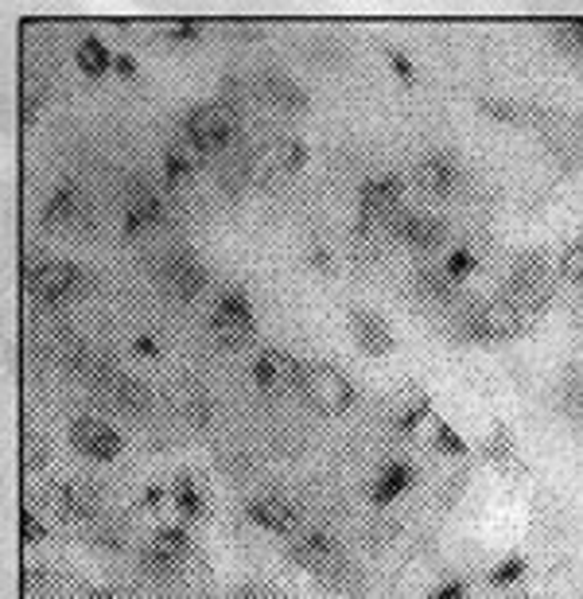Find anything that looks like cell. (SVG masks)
<instances>
[{"mask_svg":"<svg viewBox=\"0 0 583 599\" xmlns=\"http://www.w3.org/2000/svg\"><path fill=\"white\" fill-rule=\"evenodd\" d=\"M71 447L90 464H113L125 452V436L102 416H74L71 421Z\"/></svg>","mask_w":583,"mask_h":599,"instance_id":"obj_7","label":"cell"},{"mask_svg":"<svg viewBox=\"0 0 583 599\" xmlns=\"http://www.w3.org/2000/svg\"><path fill=\"white\" fill-rule=\"evenodd\" d=\"M160 223H164V199L152 187H136L125 203V215H121V234L125 238H144Z\"/></svg>","mask_w":583,"mask_h":599,"instance_id":"obj_16","label":"cell"},{"mask_svg":"<svg viewBox=\"0 0 583 599\" xmlns=\"http://www.w3.org/2000/svg\"><path fill=\"white\" fill-rule=\"evenodd\" d=\"M300 397L316 409L319 416H342L355 409L358 390L339 366H327V362H308L304 366Z\"/></svg>","mask_w":583,"mask_h":599,"instance_id":"obj_5","label":"cell"},{"mask_svg":"<svg viewBox=\"0 0 583 599\" xmlns=\"http://www.w3.org/2000/svg\"><path fill=\"white\" fill-rule=\"evenodd\" d=\"M191 172H195L191 156L183 153V148H167V156H164V187L167 192H175L183 179H191Z\"/></svg>","mask_w":583,"mask_h":599,"instance_id":"obj_32","label":"cell"},{"mask_svg":"<svg viewBox=\"0 0 583 599\" xmlns=\"http://www.w3.org/2000/svg\"><path fill=\"white\" fill-rule=\"evenodd\" d=\"M156 272H160V285H164L175 300H198L203 288L211 285V269H206L195 249H172V254H164Z\"/></svg>","mask_w":583,"mask_h":599,"instance_id":"obj_8","label":"cell"},{"mask_svg":"<svg viewBox=\"0 0 583 599\" xmlns=\"http://www.w3.org/2000/svg\"><path fill=\"white\" fill-rule=\"evenodd\" d=\"M560 277L567 280V285H575L583 292V238L572 241V246L560 254Z\"/></svg>","mask_w":583,"mask_h":599,"instance_id":"obj_33","label":"cell"},{"mask_svg":"<svg viewBox=\"0 0 583 599\" xmlns=\"http://www.w3.org/2000/svg\"><path fill=\"white\" fill-rule=\"evenodd\" d=\"M304 261H308L311 269H319V272H331V269H335V254H331L327 246H311Z\"/></svg>","mask_w":583,"mask_h":599,"instance_id":"obj_43","label":"cell"},{"mask_svg":"<svg viewBox=\"0 0 583 599\" xmlns=\"http://www.w3.org/2000/svg\"><path fill=\"white\" fill-rule=\"evenodd\" d=\"M428 428H432V447L440 452V456H467V440L459 436V432L451 428V424L443 421L440 413H432Z\"/></svg>","mask_w":583,"mask_h":599,"instance_id":"obj_27","label":"cell"},{"mask_svg":"<svg viewBox=\"0 0 583 599\" xmlns=\"http://www.w3.org/2000/svg\"><path fill=\"white\" fill-rule=\"evenodd\" d=\"M51 506H55L59 518L67 521H94L102 514V490L94 483H82V479H67V483H55L48 490Z\"/></svg>","mask_w":583,"mask_h":599,"instance_id":"obj_12","label":"cell"},{"mask_svg":"<svg viewBox=\"0 0 583 599\" xmlns=\"http://www.w3.org/2000/svg\"><path fill=\"white\" fill-rule=\"evenodd\" d=\"M257 90H260V97H265L268 105H276V110H284V113H308V105H311L308 90H304L300 82L292 79V74H284V71L260 74Z\"/></svg>","mask_w":583,"mask_h":599,"instance_id":"obj_17","label":"cell"},{"mask_svg":"<svg viewBox=\"0 0 583 599\" xmlns=\"http://www.w3.org/2000/svg\"><path fill=\"white\" fill-rule=\"evenodd\" d=\"M288 557H292V565H300L319 576L327 565H335V560L342 557V549L327 529H300V534L288 537Z\"/></svg>","mask_w":583,"mask_h":599,"instance_id":"obj_13","label":"cell"},{"mask_svg":"<svg viewBox=\"0 0 583 599\" xmlns=\"http://www.w3.org/2000/svg\"><path fill=\"white\" fill-rule=\"evenodd\" d=\"M198 32H203V24H195V20H180V24L167 28V35H172V43H195Z\"/></svg>","mask_w":583,"mask_h":599,"instance_id":"obj_42","label":"cell"},{"mask_svg":"<svg viewBox=\"0 0 583 599\" xmlns=\"http://www.w3.org/2000/svg\"><path fill=\"white\" fill-rule=\"evenodd\" d=\"M428 599H467V580H448L443 588H436Z\"/></svg>","mask_w":583,"mask_h":599,"instance_id":"obj_45","label":"cell"},{"mask_svg":"<svg viewBox=\"0 0 583 599\" xmlns=\"http://www.w3.org/2000/svg\"><path fill=\"white\" fill-rule=\"evenodd\" d=\"M183 416H187L195 428H206V424L214 421V401L206 397V393H187V401H183Z\"/></svg>","mask_w":583,"mask_h":599,"instance_id":"obj_35","label":"cell"},{"mask_svg":"<svg viewBox=\"0 0 583 599\" xmlns=\"http://www.w3.org/2000/svg\"><path fill=\"white\" fill-rule=\"evenodd\" d=\"M386 59H389V66H393V79L397 82H405V86H417V66H412V59L405 55V51L389 48Z\"/></svg>","mask_w":583,"mask_h":599,"instance_id":"obj_36","label":"cell"},{"mask_svg":"<svg viewBox=\"0 0 583 599\" xmlns=\"http://www.w3.org/2000/svg\"><path fill=\"white\" fill-rule=\"evenodd\" d=\"M79 215H82V195H79V187L74 184H59L55 192L48 195V203H43V226L48 230H63V226H71V223H79Z\"/></svg>","mask_w":583,"mask_h":599,"instance_id":"obj_19","label":"cell"},{"mask_svg":"<svg viewBox=\"0 0 583 599\" xmlns=\"http://www.w3.org/2000/svg\"><path fill=\"white\" fill-rule=\"evenodd\" d=\"M191 534L187 526H160L141 549V568L149 576H175L191 557Z\"/></svg>","mask_w":583,"mask_h":599,"instance_id":"obj_9","label":"cell"},{"mask_svg":"<svg viewBox=\"0 0 583 599\" xmlns=\"http://www.w3.org/2000/svg\"><path fill=\"white\" fill-rule=\"evenodd\" d=\"M440 269H443V277H448L451 285H463V280L479 269V254H474L471 246H459V249H451V254L443 257Z\"/></svg>","mask_w":583,"mask_h":599,"instance_id":"obj_28","label":"cell"},{"mask_svg":"<svg viewBox=\"0 0 583 599\" xmlns=\"http://www.w3.org/2000/svg\"><path fill=\"white\" fill-rule=\"evenodd\" d=\"M487 459H490V464H498V467H510L513 459H518V452H513V436H510V428H505V424H494V432H490Z\"/></svg>","mask_w":583,"mask_h":599,"instance_id":"obj_31","label":"cell"},{"mask_svg":"<svg viewBox=\"0 0 583 599\" xmlns=\"http://www.w3.org/2000/svg\"><path fill=\"white\" fill-rule=\"evenodd\" d=\"M479 110L494 121H505V125H529V121L544 117L541 110H533L525 102H510V97H479Z\"/></svg>","mask_w":583,"mask_h":599,"instance_id":"obj_26","label":"cell"},{"mask_svg":"<svg viewBox=\"0 0 583 599\" xmlns=\"http://www.w3.org/2000/svg\"><path fill=\"white\" fill-rule=\"evenodd\" d=\"M525 572H529V560L513 552V557H505V560H498V565H494V572H490V583H494V588H510V583H518Z\"/></svg>","mask_w":583,"mask_h":599,"instance_id":"obj_34","label":"cell"},{"mask_svg":"<svg viewBox=\"0 0 583 599\" xmlns=\"http://www.w3.org/2000/svg\"><path fill=\"white\" fill-rule=\"evenodd\" d=\"M167 498H172V495H167V487H156V483H152V487L144 490L141 506H144V510H164V503H167Z\"/></svg>","mask_w":583,"mask_h":599,"instance_id":"obj_44","label":"cell"},{"mask_svg":"<svg viewBox=\"0 0 583 599\" xmlns=\"http://www.w3.org/2000/svg\"><path fill=\"white\" fill-rule=\"evenodd\" d=\"M417 292L425 296V300H451V296H456V285L443 277V269H420Z\"/></svg>","mask_w":583,"mask_h":599,"instance_id":"obj_29","label":"cell"},{"mask_svg":"<svg viewBox=\"0 0 583 599\" xmlns=\"http://www.w3.org/2000/svg\"><path fill=\"white\" fill-rule=\"evenodd\" d=\"M401 203H405V176H397V172H381V176L366 179V184L358 187L355 234L358 238H370L378 226H389L397 215H401Z\"/></svg>","mask_w":583,"mask_h":599,"instance_id":"obj_6","label":"cell"},{"mask_svg":"<svg viewBox=\"0 0 583 599\" xmlns=\"http://www.w3.org/2000/svg\"><path fill=\"white\" fill-rule=\"evenodd\" d=\"M389 238L401 241L405 249H417V254H432L448 241V223L425 210H405L389 223Z\"/></svg>","mask_w":583,"mask_h":599,"instance_id":"obj_11","label":"cell"},{"mask_svg":"<svg viewBox=\"0 0 583 599\" xmlns=\"http://www.w3.org/2000/svg\"><path fill=\"white\" fill-rule=\"evenodd\" d=\"M71 370H74L79 378H86L90 385H105L113 374H117V370H113L110 354H105L102 347H86V343L74 347V351H71Z\"/></svg>","mask_w":583,"mask_h":599,"instance_id":"obj_22","label":"cell"},{"mask_svg":"<svg viewBox=\"0 0 583 599\" xmlns=\"http://www.w3.org/2000/svg\"><path fill=\"white\" fill-rule=\"evenodd\" d=\"M417 464H409V459H393V464H386L378 472V479H374V506H393L397 498L405 495V490H412V483H417Z\"/></svg>","mask_w":583,"mask_h":599,"instance_id":"obj_18","label":"cell"},{"mask_svg":"<svg viewBox=\"0 0 583 599\" xmlns=\"http://www.w3.org/2000/svg\"><path fill=\"white\" fill-rule=\"evenodd\" d=\"M417 187L432 199H451L463 187V168L451 153H428L417 164Z\"/></svg>","mask_w":583,"mask_h":599,"instance_id":"obj_14","label":"cell"},{"mask_svg":"<svg viewBox=\"0 0 583 599\" xmlns=\"http://www.w3.org/2000/svg\"><path fill=\"white\" fill-rule=\"evenodd\" d=\"M533 328L525 312L510 300H479V304H467L456 320V335L463 343H505V339H518Z\"/></svg>","mask_w":583,"mask_h":599,"instance_id":"obj_1","label":"cell"},{"mask_svg":"<svg viewBox=\"0 0 583 599\" xmlns=\"http://www.w3.org/2000/svg\"><path fill=\"white\" fill-rule=\"evenodd\" d=\"M105 390H110V401L121 409V413L141 416L144 409H149V385H144L141 378H133V374H113L110 382H105Z\"/></svg>","mask_w":583,"mask_h":599,"instance_id":"obj_21","label":"cell"},{"mask_svg":"<svg viewBox=\"0 0 583 599\" xmlns=\"http://www.w3.org/2000/svg\"><path fill=\"white\" fill-rule=\"evenodd\" d=\"M86 599H117V591H113V588H94Z\"/></svg>","mask_w":583,"mask_h":599,"instance_id":"obj_46","label":"cell"},{"mask_svg":"<svg viewBox=\"0 0 583 599\" xmlns=\"http://www.w3.org/2000/svg\"><path fill=\"white\" fill-rule=\"evenodd\" d=\"M234 599H292V596H284V591L273 588V583L249 580V583H242V588L234 591Z\"/></svg>","mask_w":583,"mask_h":599,"instance_id":"obj_39","label":"cell"},{"mask_svg":"<svg viewBox=\"0 0 583 599\" xmlns=\"http://www.w3.org/2000/svg\"><path fill=\"white\" fill-rule=\"evenodd\" d=\"M280 362H284V351H260V354H253L249 378H253V385H257L260 393L284 390V370H280Z\"/></svg>","mask_w":583,"mask_h":599,"instance_id":"obj_25","label":"cell"},{"mask_svg":"<svg viewBox=\"0 0 583 599\" xmlns=\"http://www.w3.org/2000/svg\"><path fill=\"white\" fill-rule=\"evenodd\" d=\"M347 323H350V339H355L358 351H362V354H370V359H386V354H393L397 339H393L389 323L381 320L378 312H366V308H350Z\"/></svg>","mask_w":583,"mask_h":599,"instance_id":"obj_15","label":"cell"},{"mask_svg":"<svg viewBox=\"0 0 583 599\" xmlns=\"http://www.w3.org/2000/svg\"><path fill=\"white\" fill-rule=\"evenodd\" d=\"M133 354L141 362H160V359H164V343H160L156 335H136L133 339Z\"/></svg>","mask_w":583,"mask_h":599,"instance_id":"obj_40","label":"cell"},{"mask_svg":"<svg viewBox=\"0 0 583 599\" xmlns=\"http://www.w3.org/2000/svg\"><path fill=\"white\" fill-rule=\"evenodd\" d=\"M24 288L32 300L43 308H59L74 296L90 292V272L79 261H63V257H40V261H24Z\"/></svg>","mask_w":583,"mask_h":599,"instance_id":"obj_2","label":"cell"},{"mask_svg":"<svg viewBox=\"0 0 583 599\" xmlns=\"http://www.w3.org/2000/svg\"><path fill=\"white\" fill-rule=\"evenodd\" d=\"M253 331H257V308H253L249 292L237 285L222 288L211 308V335L218 339V347L242 351L245 343H253Z\"/></svg>","mask_w":583,"mask_h":599,"instance_id":"obj_4","label":"cell"},{"mask_svg":"<svg viewBox=\"0 0 583 599\" xmlns=\"http://www.w3.org/2000/svg\"><path fill=\"white\" fill-rule=\"evenodd\" d=\"M74 63H79L82 79L98 82V79H105V74L113 71V51L105 48L98 35H86V40L79 43V51H74Z\"/></svg>","mask_w":583,"mask_h":599,"instance_id":"obj_23","label":"cell"},{"mask_svg":"<svg viewBox=\"0 0 583 599\" xmlns=\"http://www.w3.org/2000/svg\"><path fill=\"white\" fill-rule=\"evenodd\" d=\"M556 43H564L567 51L583 55V20H560L556 24Z\"/></svg>","mask_w":583,"mask_h":599,"instance_id":"obj_37","label":"cell"},{"mask_svg":"<svg viewBox=\"0 0 583 599\" xmlns=\"http://www.w3.org/2000/svg\"><path fill=\"white\" fill-rule=\"evenodd\" d=\"M48 459H51V447H48V440H43V436H35V432H28V436H24V444H20V464H24V472H28V475L43 472V467H48Z\"/></svg>","mask_w":583,"mask_h":599,"instance_id":"obj_30","label":"cell"},{"mask_svg":"<svg viewBox=\"0 0 583 599\" xmlns=\"http://www.w3.org/2000/svg\"><path fill=\"white\" fill-rule=\"evenodd\" d=\"M432 413H436L432 397H428V393H412V401H401V405H397L393 424L401 436H420V424L432 421Z\"/></svg>","mask_w":583,"mask_h":599,"instance_id":"obj_24","label":"cell"},{"mask_svg":"<svg viewBox=\"0 0 583 599\" xmlns=\"http://www.w3.org/2000/svg\"><path fill=\"white\" fill-rule=\"evenodd\" d=\"M245 521L257 529H265V534L273 537H292L304 529V514L300 506L292 503V498L276 495V490H268V495H253L249 503H245Z\"/></svg>","mask_w":583,"mask_h":599,"instance_id":"obj_10","label":"cell"},{"mask_svg":"<svg viewBox=\"0 0 583 599\" xmlns=\"http://www.w3.org/2000/svg\"><path fill=\"white\" fill-rule=\"evenodd\" d=\"M113 74H117V79H125V82H136V79H141V63H136L129 51H121V55H113Z\"/></svg>","mask_w":583,"mask_h":599,"instance_id":"obj_41","label":"cell"},{"mask_svg":"<svg viewBox=\"0 0 583 599\" xmlns=\"http://www.w3.org/2000/svg\"><path fill=\"white\" fill-rule=\"evenodd\" d=\"M183 136L198 156H218L237 141V113L229 102H203L183 117Z\"/></svg>","mask_w":583,"mask_h":599,"instance_id":"obj_3","label":"cell"},{"mask_svg":"<svg viewBox=\"0 0 583 599\" xmlns=\"http://www.w3.org/2000/svg\"><path fill=\"white\" fill-rule=\"evenodd\" d=\"M20 537H24V545H40L43 537V521L35 518V510L32 506H24V510H20Z\"/></svg>","mask_w":583,"mask_h":599,"instance_id":"obj_38","label":"cell"},{"mask_svg":"<svg viewBox=\"0 0 583 599\" xmlns=\"http://www.w3.org/2000/svg\"><path fill=\"white\" fill-rule=\"evenodd\" d=\"M167 495H172V506L180 510L183 526H187V521L206 518V495H203V487H198V479L191 472L175 475L172 487H167Z\"/></svg>","mask_w":583,"mask_h":599,"instance_id":"obj_20","label":"cell"}]
</instances>
